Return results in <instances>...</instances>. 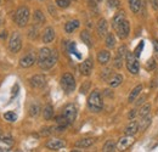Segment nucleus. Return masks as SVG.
Wrapping results in <instances>:
<instances>
[{"label": "nucleus", "instance_id": "f257e3e1", "mask_svg": "<svg viewBox=\"0 0 158 152\" xmlns=\"http://www.w3.org/2000/svg\"><path fill=\"white\" fill-rule=\"evenodd\" d=\"M88 108L94 113H99L102 111L103 102L99 90H94L90 93V95L88 97Z\"/></svg>", "mask_w": 158, "mask_h": 152}, {"label": "nucleus", "instance_id": "f03ea898", "mask_svg": "<svg viewBox=\"0 0 158 152\" xmlns=\"http://www.w3.org/2000/svg\"><path fill=\"white\" fill-rule=\"evenodd\" d=\"M29 16H31L29 9L27 6H20L15 12V22H16V24L20 28L26 27L28 21H29Z\"/></svg>", "mask_w": 158, "mask_h": 152}, {"label": "nucleus", "instance_id": "7ed1b4c3", "mask_svg": "<svg viewBox=\"0 0 158 152\" xmlns=\"http://www.w3.org/2000/svg\"><path fill=\"white\" fill-rule=\"evenodd\" d=\"M60 84H61L62 90L66 94H71L76 89V79H74V77L72 76L71 73H64L63 76L61 77Z\"/></svg>", "mask_w": 158, "mask_h": 152}, {"label": "nucleus", "instance_id": "20e7f679", "mask_svg": "<svg viewBox=\"0 0 158 152\" xmlns=\"http://www.w3.org/2000/svg\"><path fill=\"white\" fill-rule=\"evenodd\" d=\"M125 63H127V68L131 74H138L140 71V63H139L138 57L134 55V53L128 51L125 55Z\"/></svg>", "mask_w": 158, "mask_h": 152}, {"label": "nucleus", "instance_id": "39448f33", "mask_svg": "<svg viewBox=\"0 0 158 152\" xmlns=\"http://www.w3.org/2000/svg\"><path fill=\"white\" fill-rule=\"evenodd\" d=\"M22 49V38L19 32H14L11 34V37L9 39V50L14 54L20 53V50Z\"/></svg>", "mask_w": 158, "mask_h": 152}, {"label": "nucleus", "instance_id": "423d86ee", "mask_svg": "<svg viewBox=\"0 0 158 152\" xmlns=\"http://www.w3.org/2000/svg\"><path fill=\"white\" fill-rule=\"evenodd\" d=\"M114 31H116L118 38H120V39L128 38V36H129V33H130V24H129L128 19H123L118 26L114 28Z\"/></svg>", "mask_w": 158, "mask_h": 152}, {"label": "nucleus", "instance_id": "0eeeda50", "mask_svg": "<svg viewBox=\"0 0 158 152\" xmlns=\"http://www.w3.org/2000/svg\"><path fill=\"white\" fill-rule=\"evenodd\" d=\"M62 116L68 120L69 124H72V123L76 120V118H77V107H76V105L68 103V105L63 108Z\"/></svg>", "mask_w": 158, "mask_h": 152}, {"label": "nucleus", "instance_id": "6e6552de", "mask_svg": "<svg viewBox=\"0 0 158 152\" xmlns=\"http://www.w3.org/2000/svg\"><path fill=\"white\" fill-rule=\"evenodd\" d=\"M57 61H59V53H57V50H52V51H51V55L49 56V58H48L44 63H41L39 67L43 70V71L51 70V68L56 65Z\"/></svg>", "mask_w": 158, "mask_h": 152}, {"label": "nucleus", "instance_id": "1a4fd4ad", "mask_svg": "<svg viewBox=\"0 0 158 152\" xmlns=\"http://www.w3.org/2000/svg\"><path fill=\"white\" fill-rule=\"evenodd\" d=\"M37 58L34 53H29L27 55H24L23 57L20 58V66L22 68H28V67H32L35 62H37Z\"/></svg>", "mask_w": 158, "mask_h": 152}, {"label": "nucleus", "instance_id": "9d476101", "mask_svg": "<svg viewBox=\"0 0 158 152\" xmlns=\"http://www.w3.org/2000/svg\"><path fill=\"white\" fill-rule=\"evenodd\" d=\"M93 68H94V62H93V58H86L84 60V62H81L80 67H79V71L83 76L89 77L93 72Z\"/></svg>", "mask_w": 158, "mask_h": 152}, {"label": "nucleus", "instance_id": "9b49d317", "mask_svg": "<svg viewBox=\"0 0 158 152\" xmlns=\"http://www.w3.org/2000/svg\"><path fill=\"white\" fill-rule=\"evenodd\" d=\"M29 84L35 89H41L46 85V78L43 74H35L29 79Z\"/></svg>", "mask_w": 158, "mask_h": 152}, {"label": "nucleus", "instance_id": "f8f14e48", "mask_svg": "<svg viewBox=\"0 0 158 152\" xmlns=\"http://www.w3.org/2000/svg\"><path fill=\"white\" fill-rule=\"evenodd\" d=\"M45 146H46L49 150H54V151H56V150L63 149V147L66 146V141L62 140V139H52V140H49V141L46 142Z\"/></svg>", "mask_w": 158, "mask_h": 152}, {"label": "nucleus", "instance_id": "ddd939ff", "mask_svg": "<svg viewBox=\"0 0 158 152\" xmlns=\"http://www.w3.org/2000/svg\"><path fill=\"white\" fill-rule=\"evenodd\" d=\"M56 37V33H55V29L52 28V27H46L45 29H44V32H43V43H45V44H49V43H52L54 41V39Z\"/></svg>", "mask_w": 158, "mask_h": 152}, {"label": "nucleus", "instance_id": "4468645a", "mask_svg": "<svg viewBox=\"0 0 158 152\" xmlns=\"http://www.w3.org/2000/svg\"><path fill=\"white\" fill-rule=\"evenodd\" d=\"M14 145V139L10 135H4L0 140V151H9Z\"/></svg>", "mask_w": 158, "mask_h": 152}, {"label": "nucleus", "instance_id": "2eb2a0df", "mask_svg": "<svg viewBox=\"0 0 158 152\" xmlns=\"http://www.w3.org/2000/svg\"><path fill=\"white\" fill-rule=\"evenodd\" d=\"M107 28H108V24H107V21L105 19H100L98 24H96V32H98V36L99 37H105L107 36Z\"/></svg>", "mask_w": 158, "mask_h": 152}, {"label": "nucleus", "instance_id": "dca6fc26", "mask_svg": "<svg viewBox=\"0 0 158 152\" xmlns=\"http://www.w3.org/2000/svg\"><path fill=\"white\" fill-rule=\"evenodd\" d=\"M51 49H49V48H43V49H40L39 50V54H38V58H37V61H38V65H41V63H44L49 56L51 55Z\"/></svg>", "mask_w": 158, "mask_h": 152}, {"label": "nucleus", "instance_id": "f3484780", "mask_svg": "<svg viewBox=\"0 0 158 152\" xmlns=\"http://www.w3.org/2000/svg\"><path fill=\"white\" fill-rule=\"evenodd\" d=\"M94 142H95V140H94L93 137H84V139L78 140V141L74 144V146H76V147H79V149H88V147L93 146Z\"/></svg>", "mask_w": 158, "mask_h": 152}, {"label": "nucleus", "instance_id": "a211bd4d", "mask_svg": "<svg viewBox=\"0 0 158 152\" xmlns=\"http://www.w3.org/2000/svg\"><path fill=\"white\" fill-rule=\"evenodd\" d=\"M138 132H139V122H136V120H131L125 127V130H124L125 135H130V136H134Z\"/></svg>", "mask_w": 158, "mask_h": 152}, {"label": "nucleus", "instance_id": "6ab92c4d", "mask_svg": "<svg viewBox=\"0 0 158 152\" xmlns=\"http://www.w3.org/2000/svg\"><path fill=\"white\" fill-rule=\"evenodd\" d=\"M110 60H111L110 51H107V50H101V51H99V54H98V62H99L100 65L105 66V65H107L110 62Z\"/></svg>", "mask_w": 158, "mask_h": 152}, {"label": "nucleus", "instance_id": "aec40b11", "mask_svg": "<svg viewBox=\"0 0 158 152\" xmlns=\"http://www.w3.org/2000/svg\"><path fill=\"white\" fill-rule=\"evenodd\" d=\"M133 136H130V135H125L124 137H122L120 140L118 141V149L119 150H125V149H128L131 144H133Z\"/></svg>", "mask_w": 158, "mask_h": 152}, {"label": "nucleus", "instance_id": "412c9836", "mask_svg": "<svg viewBox=\"0 0 158 152\" xmlns=\"http://www.w3.org/2000/svg\"><path fill=\"white\" fill-rule=\"evenodd\" d=\"M79 26H80V22H79L78 19L68 21V22L64 24V32H66V33H68V34H71V33H73V32L78 28Z\"/></svg>", "mask_w": 158, "mask_h": 152}, {"label": "nucleus", "instance_id": "4be33fe9", "mask_svg": "<svg viewBox=\"0 0 158 152\" xmlns=\"http://www.w3.org/2000/svg\"><path fill=\"white\" fill-rule=\"evenodd\" d=\"M122 82H123V76H122V74H113V76L107 80V83H108V85H110L111 88L119 87V85L122 84Z\"/></svg>", "mask_w": 158, "mask_h": 152}, {"label": "nucleus", "instance_id": "5701e85b", "mask_svg": "<svg viewBox=\"0 0 158 152\" xmlns=\"http://www.w3.org/2000/svg\"><path fill=\"white\" fill-rule=\"evenodd\" d=\"M151 122H152V118H151V116H150V114H148V116H146V117H142V118H141V120H140V123H139V130L145 132V130L150 127Z\"/></svg>", "mask_w": 158, "mask_h": 152}, {"label": "nucleus", "instance_id": "b1692460", "mask_svg": "<svg viewBox=\"0 0 158 152\" xmlns=\"http://www.w3.org/2000/svg\"><path fill=\"white\" fill-rule=\"evenodd\" d=\"M33 22L37 24V26H40L45 22V16L44 14L40 11V10H35L34 14H33Z\"/></svg>", "mask_w": 158, "mask_h": 152}, {"label": "nucleus", "instance_id": "393cba45", "mask_svg": "<svg viewBox=\"0 0 158 152\" xmlns=\"http://www.w3.org/2000/svg\"><path fill=\"white\" fill-rule=\"evenodd\" d=\"M123 19H125V12H124V11H119V12H117V14L114 15L113 19H112V27H113V29L118 26Z\"/></svg>", "mask_w": 158, "mask_h": 152}, {"label": "nucleus", "instance_id": "a878e982", "mask_svg": "<svg viewBox=\"0 0 158 152\" xmlns=\"http://www.w3.org/2000/svg\"><path fill=\"white\" fill-rule=\"evenodd\" d=\"M80 39L83 40V43H85V45H86V46H89V48H91V46H93L91 36H90V33H89L88 31H83V32L80 33Z\"/></svg>", "mask_w": 158, "mask_h": 152}, {"label": "nucleus", "instance_id": "bb28decb", "mask_svg": "<svg viewBox=\"0 0 158 152\" xmlns=\"http://www.w3.org/2000/svg\"><path fill=\"white\" fill-rule=\"evenodd\" d=\"M29 116L31 117H38L40 113V111H41V108H40V105L39 103H37V102H33V103H31V106H29Z\"/></svg>", "mask_w": 158, "mask_h": 152}, {"label": "nucleus", "instance_id": "cd10ccee", "mask_svg": "<svg viewBox=\"0 0 158 152\" xmlns=\"http://www.w3.org/2000/svg\"><path fill=\"white\" fill-rule=\"evenodd\" d=\"M43 117L45 120H50L54 117V107L51 105L45 106V108L43 110Z\"/></svg>", "mask_w": 158, "mask_h": 152}, {"label": "nucleus", "instance_id": "c85d7f7f", "mask_svg": "<svg viewBox=\"0 0 158 152\" xmlns=\"http://www.w3.org/2000/svg\"><path fill=\"white\" fill-rule=\"evenodd\" d=\"M129 1V7L134 14H138L141 9V0H128Z\"/></svg>", "mask_w": 158, "mask_h": 152}, {"label": "nucleus", "instance_id": "c756f323", "mask_svg": "<svg viewBox=\"0 0 158 152\" xmlns=\"http://www.w3.org/2000/svg\"><path fill=\"white\" fill-rule=\"evenodd\" d=\"M117 150V145L113 140H107L103 145V151L105 152H113Z\"/></svg>", "mask_w": 158, "mask_h": 152}, {"label": "nucleus", "instance_id": "7c9ffc66", "mask_svg": "<svg viewBox=\"0 0 158 152\" xmlns=\"http://www.w3.org/2000/svg\"><path fill=\"white\" fill-rule=\"evenodd\" d=\"M142 91V85H138V87H135L134 89H133V91L130 93V95L128 97V101L129 102H133V101H135V99L138 97V95Z\"/></svg>", "mask_w": 158, "mask_h": 152}, {"label": "nucleus", "instance_id": "2f4dec72", "mask_svg": "<svg viewBox=\"0 0 158 152\" xmlns=\"http://www.w3.org/2000/svg\"><path fill=\"white\" fill-rule=\"evenodd\" d=\"M106 46L108 49H113L116 46V38H114L113 33H108L106 36Z\"/></svg>", "mask_w": 158, "mask_h": 152}, {"label": "nucleus", "instance_id": "473e14b6", "mask_svg": "<svg viewBox=\"0 0 158 152\" xmlns=\"http://www.w3.org/2000/svg\"><path fill=\"white\" fill-rule=\"evenodd\" d=\"M150 111H151V106L148 105V103H146V105H143L141 108H140V117L142 118V117H146V116H148L150 114Z\"/></svg>", "mask_w": 158, "mask_h": 152}, {"label": "nucleus", "instance_id": "72a5a7b5", "mask_svg": "<svg viewBox=\"0 0 158 152\" xmlns=\"http://www.w3.org/2000/svg\"><path fill=\"white\" fill-rule=\"evenodd\" d=\"M4 118L7 120V122H15L17 119V114L12 111H9L6 113H4Z\"/></svg>", "mask_w": 158, "mask_h": 152}, {"label": "nucleus", "instance_id": "f704fd0d", "mask_svg": "<svg viewBox=\"0 0 158 152\" xmlns=\"http://www.w3.org/2000/svg\"><path fill=\"white\" fill-rule=\"evenodd\" d=\"M38 37V28L35 26H32L28 31V38L29 39H37Z\"/></svg>", "mask_w": 158, "mask_h": 152}, {"label": "nucleus", "instance_id": "c9c22d12", "mask_svg": "<svg viewBox=\"0 0 158 152\" xmlns=\"http://www.w3.org/2000/svg\"><path fill=\"white\" fill-rule=\"evenodd\" d=\"M111 77H112V70L111 68H105L101 72V79H103V80H108Z\"/></svg>", "mask_w": 158, "mask_h": 152}, {"label": "nucleus", "instance_id": "e433bc0d", "mask_svg": "<svg viewBox=\"0 0 158 152\" xmlns=\"http://www.w3.org/2000/svg\"><path fill=\"white\" fill-rule=\"evenodd\" d=\"M113 66H114L116 68L120 70L122 66H123V56H120V55L117 54V56L114 57V60H113Z\"/></svg>", "mask_w": 158, "mask_h": 152}, {"label": "nucleus", "instance_id": "4c0bfd02", "mask_svg": "<svg viewBox=\"0 0 158 152\" xmlns=\"http://www.w3.org/2000/svg\"><path fill=\"white\" fill-rule=\"evenodd\" d=\"M56 5L61 9H67L71 5V0H56Z\"/></svg>", "mask_w": 158, "mask_h": 152}, {"label": "nucleus", "instance_id": "58836bf2", "mask_svg": "<svg viewBox=\"0 0 158 152\" xmlns=\"http://www.w3.org/2000/svg\"><path fill=\"white\" fill-rule=\"evenodd\" d=\"M156 66H157L156 61H155L153 58H150V60L147 61V63H146V70H147V71H152V70L156 68Z\"/></svg>", "mask_w": 158, "mask_h": 152}, {"label": "nucleus", "instance_id": "ea45409f", "mask_svg": "<svg viewBox=\"0 0 158 152\" xmlns=\"http://www.w3.org/2000/svg\"><path fill=\"white\" fill-rule=\"evenodd\" d=\"M88 5H89L90 10L93 12H95V15H96L98 14V4H96V1L95 0H88Z\"/></svg>", "mask_w": 158, "mask_h": 152}, {"label": "nucleus", "instance_id": "a19ab883", "mask_svg": "<svg viewBox=\"0 0 158 152\" xmlns=\"http://www.w3.org/2000/svg\"><path fill=\"white\" fill-rule=\"evenodd\" d=\"M107 4L111 9H117L120 6V0H107Z\"/></svg>", "mask_w": 158, "mask_h": 152}, {"label": "nucleus", "instance_id": "79ce46f5", "mask_svg": "<svg viewBox=\"0 0 158 152\" xmlns=\"http://www.w3.org/2000/svg\"><path fill=\"white\" fill-rule=\"evenodd\" d=\"M89 88H90V82H85V83L80 87V93H81V94H86L88 90H89Z\"/></svg>", "mask_w": 158, "mask_h": 152}, {"label": "nucleus", "instance_id": "37998d69", "mask_svg": "<svg viewBox=\"0 0 158 152\" xmlns=\"http://www.w3.org/2000/svg\"><path fill=\"white\" fill-rule=\"evenodd\" d=\"M143 49V41H140L139 43V45L136 46V49H135V51H134V55L138 57L139 58V56H140V54H141V50Z\"/></svg>", "mask_w": 158, "mask_h": 152}, {"label": "nucleus", "instance_id": "c03bdc74", "mask_svg": "<svg viewBox=\"0 0 158 152\" xmlns=\"http://www.w3.org/2000/svg\"><path fill=\"white\" fill-rule=\"evenodd\" d=\"M127 53H128V49H127V46L125 45H122V46H119L118 48V51H117V54L120 55V56H125L127 55Z\"/></svg>", "mask_w": 158, "mask_h": 152}, {"label": "nucleus", "instance_id": "a18cd8bd", "mask_svg": "<svg viewBox=\"0 0 158 152\" xmlns=\"http://www.w3.org/2000/svg\"><path fill=\"white\" fill-rule=\"evenodd\" d=\"M48 10H49V12H50V15H51V16H56V14H57V12H56V9L54 7V5H52V4H49V5H48Z\"/></svg>", "mask_w": 158, "mask_h": 152}, {"label": "nucleus", "instance_id": "49530a36", "mask_svg": "<svg viewBox=\"0 0 158 152\" xmlns=\"http://www.w3.org/2000/svg\"><path fill=\"white\" fill-rule=\"evenodd\" d=\"M153 45H155V54H156V57L158 58V40L155 41V44H153Z\"/></svg>", "mask_w": 158, "mask_h": 152}, {"label": "nucleus", "instance_id": "de8ad7c7", "mask_svg": "<svg viewBox=\"0 0 158 152\" xmlns=\"http://www.w3.org/2000/svg\"><path fill=\"white\" fill-rule=\"evenodd\" d=\"M135 116H136V111H135V110H131V111H130V113H129V116H128V117H129V119H131V118H134Z\"/></svg>", "mask_w": 158, "mask_h": 152}, {"label": "nucleus", "instance_id": "09e8293b", "mask_svg": "<svg viewBox=\"0 0 158 152\" xmlns=\"http://www.w3.org/2000/svg\"><path fill=\"white\" fill-rule=\"evenodd\" d=\"M152 6H153L156 10H158V0H152Z\"/></svg>", "mask_w": 158, "mask_h": 152}, {"label": "nucleus", "instance_id": "8fccbe9b", "mask_svg": "<svg viewBox=\"0 0 158 152\" xmlns=\"http://www.w3.org/2000/svg\"><path fill=\"white\" fill-rule=\"evenodd\" d=\"M0 38H1V39H5V38H6V32H5V31L2 32V34L0 36Z\"/></svg>", "mask_w": 158, "mask_h": 152}, {"label": "nucleus", "instance_id": "3c124183", "mask_svg": "<svg viewBox=\"0 0 158 152\" xmlns=\"http://www.w3.org/2000/svg\"><path fill=\"white\" fill-rule=\"evenodd\" d=\"M1 137H2V133H1V130H0V140H1Z\"/></svg>", "mask_w": 158, "mask_h": 152}, {"label": "nucleus", "instance_id": "603ef678", "mask_svg": "<svg viewBox=\"0 0 158 152\" xmlns=\"http://www.w3.org/2000/svg\"><path fill=\"white\" fill-rule=\"evenodd\" d=\"M1 22H2V21H1V16H0V26H1Z\"/></svg>", "mask_w": 158, "mask_h": 152}, {"label": "nucleus", "instance_id": "864d4df0", "mask_svg": "<svg viewBox=\"0 0 158 152\" xmlns=\"http://www.w3.org/2000/svg\"><path fill=\"white\" fill-rule=\"evenodd\" d=\"M96 1H98V2H101V1H103V0H96Z\"/></svg>", "mask_w": 158, "mask_h": 152}, {"label": "nucleus", "instance_id": "5fc2aeb1", "mask_svg": "<svg viewBox=\"0 0 158 152\" xmlns=\"http://www.w3.org/2000/svg\"><path fill=\"white\" fill-rule=\"evenodd\" d=\"M0 1H1V0H0Z\"/></svg>", "mask_w": 158, "mask_h": 152}, {"label": "nucleus", "instance_id": "6e6d98bb", "mask_svg": "<svg viewBox=\"0 0 158 152\" xmlns=\"http://www.w3.org/2000/svg\"><path fill=\"white\" fill-rule=\"evenodd\" d=\"M73 1H74V0H73Z\"/></svg>", "mask_w": 158, "mask_h": 152}]
</instances>
